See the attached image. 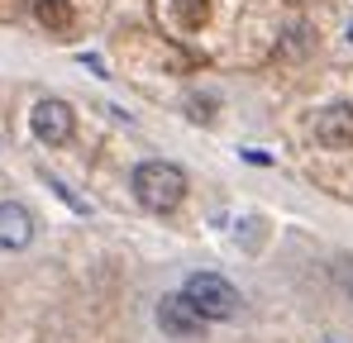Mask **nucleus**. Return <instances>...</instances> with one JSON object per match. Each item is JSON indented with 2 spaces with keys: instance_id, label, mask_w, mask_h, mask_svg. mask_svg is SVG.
<instances>
[{
  "instance_id": "f257e3e1",
  "label": "nucleus",
  "mask_w": 353,
  "mask_h": 343,
  "mask_svg": "<svg viewBox=\"0 0 353 343\" xmlns=\"http://www.w3.org/2000/svg\"><path fill=\"white\" fill-rule=\"evenodd\" d=\"M134 196H139L143 210L168 215V210L181 205V196H186V172L176 167V163H139V172H134Z\"/></svg>"
},
{
  "instance_id": "f03ea898",
  "label": "nucleus",
  "mask_w": 353,
  "mask_h": 343,
  "mask_svg": "<svg viewBox=\"0 0 353 343\" xmlns=\"http://www.w3.org/2000/svg\"><path fill=\"white\" fill-rule=\"evenodd\" d=\"M186 300H191V310L201 315V320H230L239 310V291L220 272H196V277H186V291H181Z\"/></svg>"
},
{
  "instance_id": "7ed1b4c3",
  "label": "nucleus",
  "mask_w": 353,
  "mask_h": 343,
  "mask_svg": "<svg viewBox=\"0 0 353 343\" xmlns=\"http://www.w3.org/2000/svg\"><path fill=\"white\" fill-rule=\"evenodd\" d=\"M29 124H34V134L43 138V143H67L72 138V129H77V119H72V105L67 101H39L34 114H29Z\"/></svg>"
},
{
  "instance_id": "20e7f679",
  "label": "nucleus",
  "mask_w": 353,
  "mask_h": 343,
  "mask_svg": "<svg viewBox=\"0 0 353 343\" xmlns=\"http://www.w3.org/2000/svg\"><path fill=\"white\" fill-rule=\"evenodd\" d=\"M158 324H163V334H172V339H191V334H201L205 320L191 310L186 295H168V300L158 305Z\"/></svg>"
},
{
  "instance_id": "39448f33",
  "label": "nucleus",
  "mask_w": 353,
  "mask_h": 343,
  "mask_svg": "<svg viewBox=\"0 0 353 343\" xmlns=\"http://www.w3.org/2000/svg\"><path fill=\"white\" fill-rule=\"evenodd\" d=\"M315 138L325 148H349L353 143V105H330L325 114H315Z\"/></svg>"
},
{
  "instance_id": "423d86ee",
  "label": "nucleus",
  "mask_w": 353,
  "mask_h": 343,
  "mask_svg": "<svg viewBox=\"0 0 353 343\" xmlns=\"http://www.w3.org/2000/svg\"><path fill=\"white\" fill-rule=\"evenodd\" d=\"M29 238H34V215L24 205L5 200L0 205V248H24Z\"/></svg>"
},
{
  "instance_id": "0eeeda50",
  "label": "nucleus",
  "mask_w": 353,
  "mask_h": 343,
  "mask_svg": "<svg viewBox=\"0 0 353 343\" xmlns=\"http://www.w3.org/2000/svg\"><path fill=\"white\" fill-rule=\"evenodd\" d=\"M34 10H39V19H43L48 29H58V34L72 29V5H67V0H39Z\"/></svg>"
},
{
  "instance_id": "6e6552de",
  "label": "nucleus",
  "mask_w": 353,
  "mask_h": 343,
  "mask_svg": "<svg viewBox=\"0 0 353 343\" xmlns=\"http://www.w3.org/2000/svg\"><path fill=\"white\" fill-rule=\"evenodd\" d=\"M172 10L181 19V29H201L210 19V0H172Z\"/></svg>"
},
{
  "instance_id": "1a4fd4ad",
  "label": "nucleus",
  "mask_w": 353,
  "mask_h": 343,
  "mask_svg": "<svg viewBox=\"0 0 353 343\" xmlns=\"http://www.w3.org/2000/svg\"><path fill=\"white\" fill-rule=\"evenodd\" d=\"M243 158H248V163H253V167H268V153H263V148H248V153H243Z\"/></svg>"
}]
</instances>
